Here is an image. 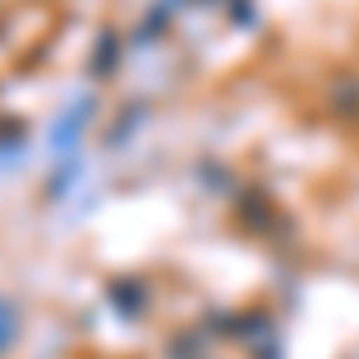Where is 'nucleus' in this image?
<instances>
[{
  "mask_svg": "<svg viewBox=\"0 0 359 359\" xmlns=\"http://www.w3.org/2000/svg\"><path fill=\"white\" fill-rule=\"evenodd\" d=\"M10 340H15V316H10V306L0 302V350H5Z\"/></svg>",
  "mask_w": 359,
  "mask_h": 359,
  "instance_id": "obj_1",
  "label": "nucleus"
}]
</instances>
